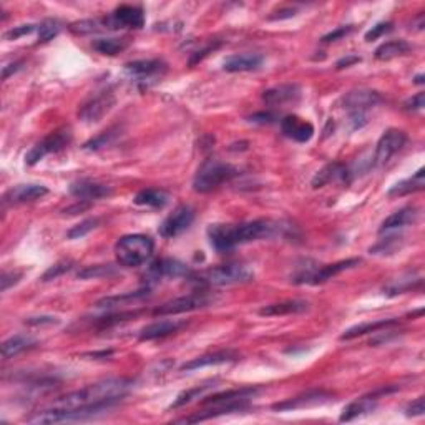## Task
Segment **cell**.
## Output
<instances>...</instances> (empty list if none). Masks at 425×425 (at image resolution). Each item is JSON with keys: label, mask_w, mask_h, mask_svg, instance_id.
Instances as JSON below:
<instances>
[{"label": "cell", "mask_w": 425, "mask_h": 425, "mask_svg": "<svg viewBox=\"0 0 425 425\" xmlns=\"http://www.w3.org/2000/svg\"><path fill=\"white\" fill-rule=\"evenodd\" d=\"M333 181H349V169L342 163L326 165L318 175L313 178V188H322V186L333 183Z\"/></svg>", "instance_id": "cb8c5ba5"}, {"label": "cell", "mask_w": 425, "mask_h": 425, "mask_svg": "<svg viewBox=\"0 0 425 425\" xmlns=\"http://www.w3.org/2000/svg\"><path fill=\"white\" fill-rule=\"evenodd\" d=\"M408 50H411V45L406 40H391V42L382 43V45L375 48L374 55L377 60H391L395 59V56L406 55Z\"/></svg>", "instance_id": "836d02e7"}, {"label": "cell", "mask_w": 425, "mask_h": 425, "mask_svg": "<svg viewBox=\"0 0 425 425\" xmlns=\"http://www.w3.org/2000/svg\"><path fill=\"white\" fill-rule=\"evenodd\" d=\"M359 262H361V259L352 258V259H346V261L334 262V265L321 266V268L313 271V274H311L309 282H307V284H321V282L329 281V279H333L334 276H338V274L344 273V271L355 268Z\"/></svg>", "instance_id": "ffe728a7"}, {"label": "cell", "mask_w": 425, "mask_h": 425, "mask_svg": "<svg viewBox=\"0 0 425 425\" xmlns=\"http://www.w3.org/2000/svg\"><path fill=\"white\" fill-rule=\"evenodd\" d=\"M70 194H74L80 201H93L105 196H110L112 188L107 185L95 183V181L90 180H80L70 185Z\"/></svg>", "instance_id": "ac0fdd59"}, {"label": "cell", "mask_w": 425, "mask_h": 425, "mask_svg": "<svg viewBox=\"0 0 425 425\" xmlns=\"http://www.w3.org/2000/svg\"><path fill=\"white\" fill-rule=\"evenodd\" d=\"M148 293H149V287H143V289L136 291V293H127V294H121V296H112V298L100 299V301L96 302L95 306L99 307V309H112V307L123 306V304H127V302L136 301V299L148 296Z\"/></svg>", "instance_id": "e575fe53"}, {"label": "cell", "mask_w": 425, "mask_h": 425, "mask_svg": "<svg viewBox=\"0 0 425 425\" xmlns=\"http://www.w3.org/2000/svg\"><path fill=\"white\" fill-rule=\"evenodd\" d=\"M185 326V322L180 321H158L149 324V326L143 327L140 333V341H155V339H163L169 334H175L181 327Z\"/></svg>", "instance_id": "d4e9b609"}, {"label": "cell", "mask_w": 425, "mask_h": 425, "mask_svg": "<svg viewBox=\"0 0 425 425\" xmlns=\"http://www.w3.org/2000/svg\"><path fill=\"white\" fill-rule=\"evenodd\" d=\"M103 27L110 30L118 28H141L145 25V12L138 6H120L103 20Z\"/></svg>", "instance_id": "52a82bcc"}, {"label": "cell", "mask_w": 425, "mask_h": 425, "mask_svg": "<svg viewBox=\"0 0 425 425\" xmlns=\"http://www.w3.org/2000/svg\"><path fill=\"white\" fill-rule=\"evenodd\" d=\"M155 242L147 234H127L115 245L116 261L125 268H136L152 258Z\"/></svg>", "instance_id": "3957f363"}, {"label": "cell", "mask_w": 425, "mask_h": 425, "mask_svg": "<svg viewBox=\"0 0 425 425\" xmlns=\"http://www.w3.org/2000/svg\"><path fill=\"white\" fill-rule=\"evenodd\" d=\"M261 388L258 387H241V388H233V391L220 392V394H214L211 397H206L203 404H222V402H234V400H249L254 395L259 394Z\"/></svg>", "instance_id": "4dcf8cb0"}, {"label": "cell", "mask_w": 425, "mask_h": 425, "mask_svg": "<svg viewBox=\"0 0 425 425\" xmlns=\"http://www.w3.org/2000/svg\"><path fill=\"white\" fill-rule=\"evenodd\" d=\"M236 175L238 169L231 165L211 158V160H206L198 169L193 180V189L198 193H209L226 181L233 180Z\"/></svg>", "instance_id": "277c9868"}, {"label": "cell", "mask_w": 425, "mask_h": 425, "mask_svg": "<svg viewBox=\"0 0 425 425\" xmlns=\"http://www.w3.org/2000/svg\"><path fill=\"white\" fill-rule=\"evenodd\" d=\"M419 218V209L415 206H406V208L399 209V211L392 213L391 216L386 218L380 226L379 233H388L394 231V229H402L408 225H414Z\"/></svg>", "instance_id": "44dd1931"}, {"label": "cell", "mask_w": 425, "mask_h": 425, "mask_svg": "<svg viewBox=\"0 0 425 425\" xmlns=\"http://www.w3.org/2000/svg\"><path fill=\"white\" fill-rule=\"evenodd\" d=\"M274 120L273 113H258V115L251 116V121H261V123H271Z\"/></svg>", "instance_id": "f5cc1de1"}, {"label": "cell", "mask_w": 425, "mask_h": 425, "mask_svg": "<svg viewBox=\"0 0 425 425\" xmlns=\"http://www.w3.org/2000/svg\"><path fill=\"white\" fill-rule=\"evenodd\" d=\"M116 135H118V133H116V129L112 128V129H108V132H103L102 135H99L96 138L90 140L88 143H85L83 148L85 149H100V148L107 147V145H110L112 141L116 138Z\"/></svg>", "instance_id": "7bdbcfd3"}, {"label": "cell", "mask_w": 425, "mask_h": 425, "mask_svg": "<svg viewBox=\"0 0 425 425\" xmlns=\"http://www.w3.org/2000/svg\"><path fill=\"white\" fill-rule=\"evenodd\" d=\"M355 62H359L357 56H351V59H342V60H339V62H338V68H344V65H346V67H349L351 63H355Z\"/></svg>", "instance_id": "11a10c76"}, {"label": "cell", "mask_w": 425, "mask_h": 425, "mask_svg": "<svg viewBox=\"0 0 425 425\" xmlns=\"http://www.w3.org/2000/svg\"><path fill=\"white\" fill-rule=\"evenodd\" d=\"M425 188V169L420 168L419 172L414 173L411 178L407 180L399 181L388 189V196H407V194L422 191Z\"/></svg>", "instance_id": "83f0119b"}, {"label": "cell", "mask_w": 425, "mask_h": 425, "mask_svg": "<svg viewBox=\"0 0 425 425\" xmlns=\"http://www.w3.org/2000/svg\"><path fill=\"white\" fill-rule=\"evenodd\" d=\"M133 382L128 379H105L100 382L74 391L63 397L56 399L52 407L82 408L93 406L113 407L132 391Z\"/></svg>", "instance_id": "6da1fadb"}, {"label": "cell", "mask_w": 425, "mask_h": 425, "mask_svg": "<svg viewBox=\"0 0 425 425\" xmlns=\"http://www.w3.org/2000/svg\"><path fill=\"white\" fill-rule=\"evenodd\" d=\"M392 30V23L391 22H380L377 25H374L371 30L366 32V40L367 42H372V40H377L382 35H386L387 32Z\"/></svg>", "instance_id": "f6af8a7d"}, {"label": "cell", "mask_w": 425, "mask_h": 425, "mask_svg": "<svg viewBox=\"0 0 425 425\" xmlns=\"http://www.w3.org/2000/svg\"><path fill=\"white\" fill-rule=\"evenodd\" d=\"M22 278L20 273H2V278H0V284H2V291H7L10 286L17 284L19 279Z\"/></svg>", "instance_id": "681fc988"}, {"label": "cell", "mask_w": 425, "mask_h": 425, "mask_svg": "<svg viewBox=\"0 0 425 425\" xmlns=\"http://www.w3.org/2000/svg\"><path fill=\"white\" fill-rule=\"evenodd\" d=\"M128 45H129L128 39H115V37L93 40V43H92V47L95 48L96 52H100V54H103V55H110V56L123 52Z\"/></svg>", "instance_id": "d590c367"}, {"label": "cell", "mask_w": 425, "mask_h": 425, "mask_svg": "<svg viewBox=\"0 0 425 425\" xmlns=\"http://www.w3.org/2000/svg\"><path fill=\"white\" fill-rule=\"evenodd\" d=\"M59 319L52 318V315H42V318H28L25 324L28 326H42V324H56Z\"/></svg>", "instance_id": "816d5d0a"}, {"label": "cell", "mask_w": 425, "mask_h": 425, "mask_svg": "<svg viewBox=\"0 0 425 425\" xmlns=\"http://www.w3.org/2000/svg\"><path fill=\"white\" fill-rule=\"evenodd\" d=\"M249 408V400H234V402H222V404H213L211 408H206L203 412H198L191 417H185V419L176 420V422H203V420L214 419V417H221L226 414H234V412H242Z\"/></svg>", "instance_id": "9a60e30c"}, {"label": "cell", "mask_w": 425, "mask_h": 425, "mask_svg": "<svg viewBox=\"0 0 425 425\" xmlns=\"http://www.w3.org/2000/svg\"><path fill=\"white\" fill-rule=\"evenodd\" d=\"M125 70L132 76L147 82L149 79L165 74L167 72V63L161 60H136V62H129L125 65Z\"/></svg>", "instance_id": "d6986e66"}, {"label": "cell", "mask_w": 425, "mask_h": 425, "mask_svg": "<svg viewBox=\"0 0 425 425\" xmlns=\"http://www.w3.org/2000/svg\"><path fill=\"white\" fill-rule=\"evenodd\" d=\"M60 28H62V25L56 20H45V22H42L39 25V42L43 43L56 37Z\"/></svg>", "instance_id": "ab89813d"}, {"label": "cell", "mask_w": 425, "mask_h": 425, "mask_svg": "<svg viewBox=\"0 0 425 425\" xmlns=\"http://www.w3.org/2000/svg\"><path fill=\"white\" fill-rule=\"evenodd\" d=\"M96 225H99V220H85L82 222H79V225H75L72 229H68L67 238L68 240H79V238H83L85 234L93 231V229L96 228Z\"/></svg>", "instance_id": "b9f144b4"}, {"label": "cell", "mask_w": 425, "mask_h": 425, "mask_svg": "<svg viewBox=\"0 0 425 425\" xmlns=\"http://www.w3.org/2000/svg\"><path fill=\"white\" fill-rule=\"evenodd\" d=\"M382 102V96L374 90H354L344 96V108L349 115H367V110Z\"/></svg>", "instance_id": "4fadbf2b"}, {"label": "cell", "mask_w": 425, "mask_h": 425, "mask_svg": "<svg viewBox=\"0 0 425 425\" xmlns=\"http://www.w3.org/2000/svg\"><path fill=\"white\" fill-rule=\"evenodd\" d=\"M424 412H425V400H424V397L415 399L414 402H412L411 406H408V407L406 408V415H407V417H419V415H424Z\"/></svg>", "instance_id": "c3c4849f"}, {"label": "cell", "mask_w": 425, "mask_h": 425, "mask_svg": "<svg viewBox=\"0 0 425 425\" xmlns=\"http://www.w3.org/2000/svg\"><path fill=\"white\" fill-rule=\"evenodd\" d=\"M351 30H352V27H351V25H347V27H339L338 30H334V32H331V34L324 35V37H322V42H324V43L335 42V40H339L341 37H344V35L349 34Z\"/></svg>", "instance_id": "f907efd6"}, {"label": "cell", "mask_w": 425, "mask_h": 425, "mask_svg": "<svg viewBox=\"0 0 425 425\" xmlns=\"http://www.w3.org/2000/svg\"><path fill=\"white\" fill-rule=\"evenodd\" d=\"M72 268H74V261H70V259L56 262V265H54L52 268H48L45 271V274L42 276V281H52V279H56L59 276H62L63 273L70 271Z\"/></svg>", "instance_id": "ee69618b"}, {"label": "cell", "mask_w": 425, "mask_h": 425, "mask_svg": "<svg viewBox=\"0 0 425 425\" xmlns=\"http://www.w3.org/2000/svg\"><path fill=\"white\" fill-rule=\"evenodd\" d=\"M404 107H406V110L411 112H417V110H422L425 107V93L419 92L417 95L412 96V99H408L406 103H404Z\"/></svg>", "instance_id": "7dc6e473"}, {"label": "cell", "mask_w": 425, "mask_h": 425, "mask_svg": "<svg viewBox=\"0 0 425 425\" xmlns=\"http://www.w3.org/2000/svg\"><path fill=\"white\" fill-rule=\"evenodd\" d=\"M407 141L406 132L397 128H391L380 136L377 141V147H375V155H374V165L375 167H384L395 153L402 149L404 145Z\"/></svg>", "instance_id": "30bf717a"}, {"label": "cell", "mask_w": 425, "mask_h": 425, "mask_svg": "<svg viewBox=\"0 0 425 425\" xmlns=\"http://www.w3.org/2000/svg\"><path fill=\"white\" fill-rule=\"evenodd\" d=\"M262 56L258 54H240L231 55L222 62V68L229 74H238V72H251L261 67Z\"/></svg>", "instance_id": "603a6c76"}, {"label": "cell", "mask_w": 425, "mask_h": 425, "mask_svg": "<svg viewBox=\"0 0 425 425\" xmlns=\"http://www.w3.org/2000/svg\"><path fill=\"white\" fill-rule=\"evenodd\" d=\"M188 266L183 265V262L178 261V259L163 258L158 259V261L149 266L147 273H145V279H147V287H149V284H156V282L163 281V279H175L188 276Z\"/></svg>", "instance_id": "ba28073f"}, {"label": "cell", "mask_w": 425, "mask_h": 425, "mask_svg": "<svg viewBox=\"0 0 425 425\" xmlns=\"http://www.w3.org/2000/svg\"><path fill=\"white\" fill-rule=\"evenodd\" d=\"M420 284H422V279L420 278H417V279L400 278V279H395V281L388 282V284L384 287V293H386L387 296H397V294H402V293H406V291L414 289L415 286H420Z\"/></svg>", "instance_id": "8d00e7d4"}, {"label": "cell", "mask_w": 425, "mask_h": 425, "mask_svg": "<svg viewBox=\"0 0 425 425\" xmlns=\"http://www.w3.org/2000/svg\"><path fill=\"white\" fill-rule=\"evenodd\" d=\"M333 399V395L329 392L324 391H311L307 394L298 395L294 399H287L284 402L274 404L273 408L279 412H286V411H296V408H304V407H313V406H321V404L329 402Z\"/></svg>", "instance_id": "e0dca14e"}, {"label": "cell", "mask_w": 425, "mask_h": 425, "mask_svg": "<svg viewBox=\"0 0 425 425\" xmlns=\"http://www.w3.org/2000/svg\"><path fill=\"white\" fill-rule=\"evenodd\" d=\"M133 203L138 206H147V208L153 209H161L169 203V194L167 191H163V189H156V188L141 189V191L135 196Z\"/></svg>", "instance_id": "f1b7e54d"}, {"label": "cell", "mask_w": 425, "mask_h": 425, "mask_svg": "<svg viewBox=\"0 0 425 425\" xmlns=\"http://www.w3.org/2000/svg\"><path fill=\"white\" fill-rule=\"evenodd\" d=\"M34 346H35V339H32L30 335H23V334L12 335L10 339H7V341L2 344V359L3 361H9V359L15 357V355L32 349Z\"/></svg>", "instance_id": "f546056e"}, {"label": "cell", "mask_w": 425, "mask_h": 425, "mask_svg": "<svg viewBox=\"0 0 425 425\" xmlns=\"http://www.w3.org/2000/svg\"><path fill=\"white\" fill-rule=\"evenodd\" d=\"M309 309V304L304 301H282L276 304L265 306L259 309V314L266 315V318H278V315H291V314H301Z\"/></svg>", "instance_id": "4316f807"}, {"label": "cell", "mask_w": 425, "mask_h": 425, "mask_svg": "<svg viewBox=\"0 0 425 425\" xmlns=\"http://www.w3.org/2000/svg\"><path fill=\"white\" fill-rule=\"evenodd\" d=\"M415 83H424V75L415 76Z\"/></svg>", "instance_id": "9f6ffc18"}, {"label": "cell", "mask_w": 425, "mask_h": 425, "mask_svg": "<svg viewBox=\"0 0 425 425\" xmlns=\"http://www.w3.org/2000/svg\"><path fill=\"white\" fill-rule=\"evenodd\" d=\"M395 324H399L397 319H380V321H374V322L357 324V326L351 327V329H347L346 333L341 335V341H351V339L359 338V335L377 333V331L386 329V327H391V326H395Z\"/></svg>", "instance_id": "d6a6232c"}, {"label": "cell", "mask_w": 425, "mask_h": 425, "mask_svg": "<svg viewBox=\"0 0 425 425\" xmlns=\"http://www.w3.org/2000/svg\"><path fill=\"white\" fill-rule=\"evenodd\" d=\"M281 129L287 138L298 141V143H306L314 136L313 123L298 115L284 116L281 120Z\"/></svg>", "instance_id": "2e32d148"}, {"label": "cell", "mask_w": 425, "mask_h": 425, "mask_svg": "<svg viewBox=\"0 0 425 425\" xmlns=\"http://www.w3.org/2000/svg\"><path fill=\"white\" fill-rule=\"evenodd\" d=\"M253 279V271L245 265H221L216 268L206 269L198 282L208 286H231L249 282Z\"/></svg>", "instance_id": "5b68a950"}, {"label": "cell", "mask_w": 425, "mask_h": 425, "mask_svg": "<svg viewBox=\"0 0 425 425\" xmlns=\"http://www.w3.org/2000/svg\"><path fill=\"white\" fill-rule=\"evenodd\" d=\"M278 233V226L273 221L256 220L241 225H211L208 228V240L218 253H228L238 245L271 238Z\"/></svg>", "instance_id": "7a4b0ae2"}, {"label": "cell", "mask_w": 425, "mask_h": 425, "mask_svg": "<svg viewBox=\"0 0 425 425\" xmlns=\"http://www.w3.org/2000/svg\"><path fill=\"white\" fill-rule=\"evenodd\" d=\"M48 194V188L37 183L17 185L3 194V205H23L40 200Z\"/></svg>", "instance_id": "5bb4252c"}, {"label": "cell", "mask_w": 425, "mask_h": 425, "mask_svg": "<svg viewBox=\"0 0 425 425\" xmlns=\"http://www.w3.org/2000/svg\"><path fill=\"white\" fill-rule=\"evenodd\" d=\"M299 95H301V90L298 85H279L262 93V100L268 105H284L296 102Z\"/></svg>", "instance_id": "484cf974"}, {"label": "cell", "mask_w": 425, "mask_h": 425, "mask_svg": "<svg viewBox=\"0 0 425 425\" xmlns=\"http://www.w3.org/2000/svg\"><path fill=\"white\" fill-rule=\"evenodd\" d=\"M72 132L70 128H60L56 132H52L50 135L45 136L42 141H39L35 147H32L30 152L25 155V163L28 167H34L40 160H43L50 153L62 152V149L70 143Z\"/></svg>", "instance_id": "8992f818"}, {"label": "cell", "mask_w": 425, "mask_h": 425, "mask_svg": "<svg viewBox=\"0 0 425 425\" xmlns=\"http://www.w3.org/2000/svg\"><path fill=\"white\" fill-rule=\"evenodd\" d=\"M103 22H100V20H82V22H76L72 23L70 30L74 32V34H93V32H100L103 30Z\"/></svg>", "instance_id": "60d3db41"}, {"label": "cell", "mask_w": 425, "mask_h": 425, "mask_svg": "<svg viewBox=\"0 0 425 425\" xmlns=\"http://www.w3.org/2000/svg\"><path fill=\"white\" fill-rule=\"evenodd\" d=\"M377 400L379 397H375L374 394L354 400V402H351L349 406L344 408L339 420H341V422H351V420L359 419V417L369 415L371 412H374L375 407H377Z\"/></svg>", "instance_id": "7402d4cb"}, {"label": "cell", "mask_w": 425, "mask_h": 425, "mask_svg": "<svg viewBox=\"0 0 425 425\" xmlns=\"http://www.w3.org/2000/svg\"><path fill=\"white\" fill-rule=\"evenodd\" d=\"M211 302V298L205 293H193L188 294V296H181L176 299H172V301L165 302L160 307H156L153 311L155 315H175V314H183L189 313V311H196L201 309V307H206Z\"/></svg>", "instance_id": "9c48e42d"}, {"label": "cell", "mask_w": 425, "mask_h": 425, "mask_svg": "<svg viewBox=\"0 0 425 425\" xmlns=\"http://www.w3.org/2000/svg\"><path fill=\"white\" fill-rule=\"evenodd\" d=\"M35 28H37V27L32 25V23H28V25L14 27V28H12V30L6 32V34H3V39H6V40H17L20 37H23V35L32 34V32H34Z\"/></svg>", "instance_id": "bcb514c9"}, {"label": "cell", "mask_w": 425, "mask_h": 425, "mask_svg": "<svg viewBox=\"0 0 425 425\" xmlns=\"http://www.w3.org/2000/svg\"><path fill=\"white\" fill-rule=\"evenodd\" d=\"M19 67H20V63H19V62H17V63H12V65H7V67H3V72H2L3 80H7V79H9L12 72L19 70Z\"/></svg>", "instance_id": "db71d44e"}, {"label": "cell", "mask_w": 425, "mask_h": 425, "mask_svg": "<svg viewBox=\"0 0 425 425\" xmlns=\"http://www.w3.org/2000/svg\"><path fill=\"white\" fill-rule=\"evenodd\" d=\"M194 211L191 206L181 205L160 225V234L163 238H175L191 226Z\"/></svg>", "instance_id": "7c38bea8"}, {"label": "cell", "mask_w": 425, "mask_h": 425, "mask_svg": "<svg viewBox=\"0 0 425 425\" xmlns=\"http://www.w3.org/2000/svg\"><path fill=\"white\" fill-rule=\"evenodd\" d=\"M236 359V355L231 354V352H216V354H206L201 355V357L193 359V361L186 362L181 366V371H196L201 369V367H208V366H220V364L225 362H231Z\"/></svg>", "instance_id": "1f68e13d"}, {"label": "cell", "mask_w": 425, "mask_h": 425, "mask_svg": "<svg viewBox=\"0 0 425 425\" xmlns=\"http://www.w3.org/2000/svg\"><path fill=\"white\" fill-rule=\"evenodd\" d=\"M110 274H115V268L110 265H96V266H88V268L82 269L79 273L80 279H99L110 276Z\"/></svg>", "instance_id": "f35d334b"}, {"label": "cell", "mask_w": 425, "mask_h": 425, "mask_svg": "<svg viewBox=\"0 0 425 425\" xmlns=\"http://www.w3.org/2000/svg\"><path fill=\"white\" fill-rule=\"evenodd\" d=\"M213 387H214V386H213V382H209V384H203V386H196V387L189 388V391L181 392V394L178 395L176 400L172 404V407H169V408L183 407V406H186V404L193 402L194 399H200L201 395H203L206 391H209V388H213Z\"/></svg>", "instance_id": "74e56055"}, {"label": "cell", "mask_w": 425, "mask_h": 425, "mask_svg": "<svg viewBox=\"0 0 425 425\" xmlns=\"http://www.w3.org/2000/svg\"><path fill=\"white\" fill-rule=\"evenodd\" d=\"M115 102L116 100L112 92H100L80 107L79 116L85 123H96L112 110Z\"/></svg>", "instance_id": "8fae6325"}]
</instances>
